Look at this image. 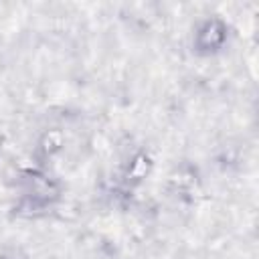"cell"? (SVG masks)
<instances>
[{"label":"cell","mask_w":259,"mask_h":259,"mask_svg":"<svg viewBox=\"0 0 259 259\" xmlns=\"http://www.w3.org/2000/svg\"><path fill=\"white\" fill-rule=\"evenodd\" d=\"M16 210L24 217H40L53 210L63 198L61 182L45 168H24L16 174Z\"/></svg>","instance_id":"6da1fadb"},{"label":"cell","mask_w":259,"mask_h":259,"mask_svg":"<svg viewBox=\"0 0 259 259\" xmlns=\"http://www.w3.org/2000/svg\"><path fill=\"white\" fill-rule=\"evenodd\" d=\"M229 36H231V26L223 16L219 14L204 16L194 26L192 51L200 57H212L227 47Z\"/></svg>","instance_id":"7a4b0ae2"},{"label":"cell","mask_w":259,"mask_h":259,"mask_svg":"<svg viewBox=\"0 0 259 259\" xmlns=\"http://www.w3.org/2000/svg\"><path fill=\"white\" fill-rule=\"evenodd\" d=\"M154 158L148 150H136L130 154V158L123 162L121 168V180L125 186L136 188L142 182H146L150 178V174L154 172Z\"/></svg>","instance_id":"3957f363"},{"label":"cell","mask_w":259,"mask_h":259,"mask_svg":"<svg viewBox=\"0 0 259 259\" xmlns=\"http://www.w3.org/2000/svg\"><path fill=\"white\" fill-rule=\"evenodd\" d=\"M65 144H67V136L65 130L61 127H49L38 136L36 142V158L40 160V164L53 162L59 154L65 152Z\"/></svg>","instance_id":"277c9868"},{"label":"cell","mask_w":259,"mask_h":259,"mask_svg":"<svg viewBox=\"0 0 259 259\" xmlns=\"http://www.w3.org/2000/svg\"><path fill=\"white\" fill-rule=\"evenodd\" d=\"M2 148H4V134L0 132V152H2Z\"/></svg>","instance_id":"5b68a950"}]
</instances>
